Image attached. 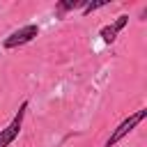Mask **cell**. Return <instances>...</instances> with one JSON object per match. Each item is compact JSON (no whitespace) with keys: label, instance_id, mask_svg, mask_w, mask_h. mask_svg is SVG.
<instances>
[{"label":"cell","instance_id":"cell-1","mask_svg":"<svg viewBox=\"0 0 147 147\" xmlns=\"http://www.w3.org/2000/svg\"><path fill=\"white\" fill-rule=\"evenodd\" d=\"M145 117H147V110H138V113L129 115V117H126V119H124V122H122V124H119V126H117V129L110 133V138H108L106 147H113V145H117V142H119V140H122L126 133H131V131H133V129H136V126H138V124H140Z\"/></svg>","mask_w":147,"mask_h":147},{"label":"cell","instance_id":"cell-2","mask_svg":"<svg viewBox=\"0 0 147 147\" xmlns=\"http://www.w3.org/2000/svg\"><path fill=\"white\" fill-rule=\"evenodd\" d=\"M25 108H28V103L23 101V103H21V108H18V113H16V117L11 119V124H9V126H5V129L0 131V147H9V145L14 142V138L18 136V131H21V124H23Z\"/></svg>","mask_w":147,"mask_h":147},{"label":"cell","instance_id":"cell-3","mask_svg":"<svg viewBox=\"0 0 147 147\" xmlns=\"http://www.w3.org/2000/svg\"><path fill=\"white\" fill-rule=\"evenodd\" d=\"M37 32H39V28L37 25H25V28H21V30H16V32H11L2 44H5V48H16V46H23V44H28V41H32L34 37H37Z\"/></svg>","mask_w":147,"mask_h":147},{"label":"cell","instance_id":"cell-4","mask_svg":"<svg viewBox=\"0 0 147 147\" xmlns=\"http://www.w3.org/2000/svg\"><path fill=\"white\" fill-rule=\"evenodd\" d=\"M115 30H113V25H106V28H101V37H103V41L106 44H113L115 41Z\"/></svg>","mask_w":147,"mask_h":147},{"label":"cell","instance_id":"cell-5","mask_svg":"<svg viewBox=\"0 0 147 147\" xmlns=\"http://www.w3.org/2000/svg\"><path fill=\"white\" fill-rule=\"evenodd\" d=\"M126 21H129V16H119V18H117V21L113 23V30H115V32H119V30H122V28L126 25Z\"/></svg>","mask_w":147,"mask_h":147},{"label":"cell","instance_id":"cell-6","mask_svg":"<svg viewBox=\"0 0 147 147\" xmlns=\"http://www.w3.org/2000/svg\"><path fill=\"white\" fill-rule=\"evenodd\" d=\"M103 5H106V2H87V5L83 7V11H85V14H90V11H94V9L103 7Z\"/></svg>","mask_w":147,"mask_h":147}]
</instances>
